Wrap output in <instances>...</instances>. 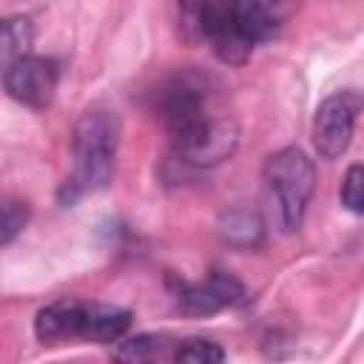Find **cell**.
Masks as SVG:
<instances>
[{"label": "cell", "mask_w": 364, "mask_h": 364, "mask_svg": "<svg viewBox=\"0 0 364 364\" xmlns=\"http://www.w3.org/2000/svg\"><path fill=\"white\" fill-rule=\"evenodd\" d=\"M154 111L179 162L216 165L236 148V125L210 114V91L202 74L182 71L168 77L154 91Z\"/></svg>", "instance_id": "6da1fadb"}, {"label": "cell", "mask_w": 364, "mask_h": 364, "mask_svg": "<svg viewBox=\"0 0 364 364\" xmlns=\"http://www.w3.org/2000/svg\"><path fill=\"white\" fill-rule=\"evenodd\" d=\"M293 6L296 0H216L205 43L222 63L242 65L256 46L279 37Z\"/></svg>", "instance_id": "7a4b0ae2"}, {"label": "cell", "mask_w": 364, "mask_h": 364, "mask_svg": "<svg viewBox=\"0 0 364 364\" xmlns=\"http://www.w3.org/2000/svg\"><path fill=\"white\" fill-rule=\"evenodd\" d=\"M117 145H119V119L114 111L94 105L85 108L74 125L71 151H74V171L65 179L60 199L63 205L77 202L85 193L102 191L117 165Z\"/></svg>", "instance_id": "3957f363"}, {"label": "cell", "mask_w": 364, "mask_h": 364, "mask_svg": "<svg viewBox=\"0 0 364 364\" xmlns=\"http://www.w3.org/2000/svg\"><path fill=\"white\" fill-rule=\"evenodd\" d=\"M131 327V313L114 304H97V301H80V299H63L48 307H43L34 318V336L43 344H63V341H94V344H111L125 336Z\"/></svg>", "instance_id": "277c9868"}, {"label": "cell", "mask_w": 364, "mask_h": 364, "mask_svg": "<svg viewBox=\"0 0 364 364\" xmlns=\"http://www.w3.org/2000/svg\"><path fill=\"white\" fill-rule=\"evenodd\" d=\"M262 176H264V188H267L279 230L282 233L299 230L316 188V171L310 156L301 148H282L267 156Z\"/></svg>", "instance_id": "5b68a950"}, {"label": "cell", "mask_w": 364, "mask_h": 364, "mask_svg": "<svg viewBox=\"0 0 364 364\" xmlns=\"http://www.w3.org/2000/svg\"><path fill=\"white\" fill-rule=\"evenodd\" d=\"M364 111V94L358 88H341L324 97L313 117V145L321 159H338L353 139L358 114Z\"/></svg>", "instance_id": "8992f818"}, {"label": "cell", "mask_w": 364, "mask_h": 364, "mask_svg": "<svg viewBox=\"0 0 364 364\" xmlns=\"http://www.w3.org/2000/svg\"><path fill=\"white\" fill-rule=\"evenodd\" d=\"M57 77H60V71H57V63L51 57L23 54V57L6 63L3 85H6L11 100H17L26 108L40 111L54 100Z\"/></svg>", "instance_id": "52a82bcc"}, {"label": "cell", "mask_w": 364, "mask_h": 364, "mask_svg": "<svg viewBox=\"0 0 364 364\" xmlns=\"http://www.w3.org/2000/svg\"><path fill=\"white\" fill-rule=\"evenodd\" d=\"M173 293L179 310L188 316H210L245 299V287L230 273L222 270L208 273L202 282H179Z\"/></svg>", "instance_id": "ba28073f"}, {"label": "cell", "mask_w": 364, "mask_h": 364, "mask_svg": "<svg viewBox=\"0 0 364 364\" xmlns=\"http://www.w3.org/2000/svg\"><path fill=\"white\" fill-rule=\"evenodd\" d=\"M219 233L230 247H256L262 242L264 233V222L253 208H230L222 222H219Z\"/></svg>", "instance_id": "9c48e42d"}, {"label": "cell", "mask_w": 364, "mask_h": 364, "mask_svg": "<svg viewBox=\"0 0 364 364\" xmlns=\"http://www.w3.org/2000/svg\"><path fill=\"white\" fill-rule=\"evenodd\" d=\"M176 338L171 336H156V333H139L117 347L119 361H173Z\"/></svg>", "instance_id": "30bf717a"}, {"label": "cell", "mask_w": 364, "mask_h": 364, "mask_svg": "<svg viewBox=\"0 0 364 364\" xmlns=\"http://www.w3.org/2000/svg\"><path fill=\"white\" fill-rule=\"evenodd\" d=\"M216 0H176V23H179V37L191 46L205 43V28L210 20Z\"/></svg>", "instance_id": "8fae6325"}, {"label": "cell", "mask_w": 364, "mask_h": 364, "mask_svg": "<svg viewBox=\"0 0 364 364\" xmlns=\"http://www.w3.org/2000/svg\"><path fill=\"white\" fill-rule=\"evenodd\" d=\"M0 37H3V60L9 63V60H17V57L28 54L31 40H34V26H31L28 17L14 14V17H9L3 23V34Z\"/></svg>", "instance_id": "7c38bea8"}, {"label": "cell", "mask_w": 364, "mask_h": 364, "mask_svg": "<svg viewBox=\"0 0 364 364\" xmlns=\"http://www.w3.org/2000/svg\"><path fill=\"white\" fill-rule=\"evenodd\" d=\"M225 358V350L210 341V338H182L176 341V350H173V361H191V364H213V361H222Z\"/></svg>", "instance_id": "4fadbf2b"}, {"label": "cell", "mask_w": 364, "mask_h": 364, "mask_svg": "<svg viewBox=\"0 0 364 364\" xmlns=\"http://www.w3.org/2000/svg\"><path fill=\"white\" fill-rule=\"evenodd\" d=\"M341 205L358 216H364V162L358 165H350L344 179H341Z\"/></svg>", "instance_id": "5bb4252c"}, {"label": "cell", "mask_w": 364, "mask_h": 364, "mask_svg": "<svg viewBox=\"0 0 364 364\" xmlns=\"http://www.w3.org/2000/svg\"><path fill=\"white\" fill-rule=\"evenodd\" d=\"M26 222H28V205L23 199L6 196L3 199V233H0V242L3 245H11L14 236L26 228Z\"/></svg>", "instance_id": "9a60e30c"}]
</instances>
